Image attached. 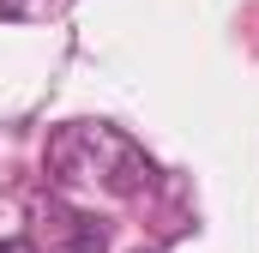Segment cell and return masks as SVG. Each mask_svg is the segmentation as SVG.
<instances>
[{"mask_svg": "<svg viewBox=\"0 0 259 253\" xmlns=\"http://www.w3.org/2000/svg\"><path fill=\"white\" fill-rule=\"evenodd\" d=\"M42 175L66 193H109V199H133L151 181V157L133 145L121 126L109 121H66L49 133L42 151Z\"/></svg>", "mask_w": 259, "mask_h": 253, "instance_id": "6da1fadb", "label": "cell"}, {"mask_svg": "<svg viewBox=\"0 0 259 253\" xmlns=\"http://www.w3.org/2000/svg\"><path fill=\"white\" fill-rule=\"evenodd\" d=\"M72 247H78V253H103V247H109L103 223H97V217H72Z\"/></svg>", "mask_w": 259, "mask_h": 253, "instance_id": "7a4b0ae2", "label": "cell"}, {"mask_svg": "<svg viewBox=\"0 0 259 253\" xmlns=\"http://www.w3.org/2000/svg\"><path fill=\"white\" fill-rule=\"evenodd\" d=\"M49 0H0V18H36Z\"/></svg>", "mask_w": 259, "mask_h": 253, "instance_id": "3957f363", "label": "cell"}, {"mask_svg": "<svg viewBox=\"0 0 259 253\" xmlns=\"http://www.w3.org/2000/svg\"><path fill=\"white\" fill-rule=\"evenodd\" d=\"M0 253H36L30 241H0Z\"/></svg>", "mask_w": 259, "mask_h": 253, "instance_id": "277c9868", "label": "cell"}, {"mask_svg": "<svg viewBox=\"0 0 259 253\" xmlns=\"http://www.w3.org/2000/svg\"><path fill=\"white\" fill-rule=\"evenodd\" d=\"M139 253H157V247H139Z\"/></svg>", "mask_w": 259, "mask_h": 253, "instance_id": "5b68a950", "label": "cell"}]
</instances>
